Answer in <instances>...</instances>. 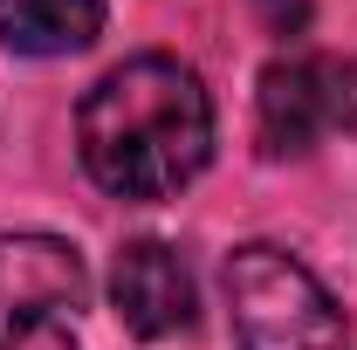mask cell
<instances>
[{
    "label": "cell",
    "mask_w": 357,
    "mask_h": 350,
    "mask_svg": "<svg viewBox=\"0 0 357 350\" xmlns=\"http://www.w3.org/2000/svg\"><path fill=\"white\" fill-rule=\"evenodd\" d=\"M83 172L117 199H172L213 158V103L178 55L117 62L76 110Z\"/></svg>",
    "instance_id": "cell-1"
},
{
    "label": "cell",
    "mask_w": 357,
    "mask_h": 350,
    "mask_svg": "<svg viewBox=\"0 0 357 350\" xmlns=\"http://www.w3.org/2000/svg\"><path fill=\"white\" fill-rule=\"evenodd\" d=\"M227 309L241 350H337L344 309L289 248L248 241L227 254Z\"/></svg>",
    "instance_id": "cell-2"
},
{
    "label": "cell",
    "mask_w": 357,
    "mask_h": 350,
    "mask_svg": "<svg viewBox=\"0 0 357 350\" xmlns=\"http://www.w3.org/2000/svg\"><path fill=\"white\" fill-rule=\"evenodd\" d=\"M89 303L83 254L55 234H0V350H83L76 309Z\"/></svg>",
    "instance_id": "cell-3"
},
{
    "label": "cell",
    "mask_w": 357,
    "mask_h": 350,
    "mask_svg": "<svg viewBox=\"0 0 357 350\" xmlns=\"http://www.w3.org/2000/svg\"><path fill=\"white\" fill-rule=\"evenodd\" d=\"M357 124V69L330 48L275 55L255 83V137L268 158H303Z\"/></svg>",
    "instance_id": "cell-4"
},
{
    "label": "cell",
    "mask_w": 357,
    "mask_h": 350,
    "mask_svg": "<svg viewBox=\"0 0 357 350\" xmlns=\"http://www.w3.org/2000/svg\"><path fill=\"white\" fill-rule=\"evenodd\" d=\"M110 303H117V316H124V330L144 337V344L185 337V330H192V316H199L192 268L178 261V248H165V241H124V248H117V268H110Z\"/></svg>",
    "instance_id": "cell-5"
},
{
    "label": "cell",
    "mask_w": 357,
    "mask_h": 350,
    "mask_svg": "<svg viewBox=\"0 0 357 350\" xmlns=\"http://www.w3.org/2000/svg\"><path fill=\"white\" fill-rule=\"evenodd\" d=\"M103 35V0H0V42L14 55H76Z\"/></svg>",
    "instance_id": "cell-6"
},
{
    "label": "cell",
    "mask_w": 357,
    "mask_h": 350,
    "mask_svg": "<svg viewBox=\"0 0 357 350\" xmlns=\"http://www.w3.org/2000/svg\"><path fill=\"white\" fill-rule=\"evenodd\" d=\"M261 14H268L275 35H296V28L310 21V0H261Z\"/></svg>",
    "instance_id": "cell-7"
}]
</instances>
